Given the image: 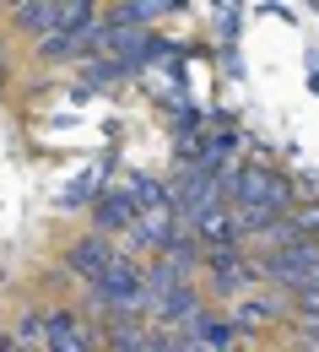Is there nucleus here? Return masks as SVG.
<instances>
[{
	"mask_svg": "<svg viewBox=\"0 0 319 352\" xmlns=\"http://www.w3.org/2000/svg\"><path fill=\"white\" fill-rule=\"evenodd\" d=\"M217 190H222V206L228 212H255V206H265V212H292L303 195L292 190V179L281 174V168H271V163H233L228 174L217 179Z\"/></svg>",
	"mask_w": 319,
	"mask_h": 352,
	"instance_id": "obj_1",
	"label": "nucleus"
},
{
	"mask_svg": "<svg viewBox=\"0 0 319 352\" xmlns=\"http://www.w3.org/2000/svg\"><path fill=\"white\" fill-rule=\"evenodd\" d=\"M92 287V304L97 309H136V314H146V325H152V304H146V293H141V261L136 255H114V261L103 265V276L97 282H87Z\"/></svg>",
	"mask_w": 319,
	"mask_h": 352,
	"instance_id": "obj_2",
	"label": "nucleus"
},
{
	"mask_svg": "<svg viewBox=\"0 0 319 352\" xmlns=\"http://www.w3.org/2000/svg\"><path fill=\"white\" fill-rule=\"evenodd\" d=\"M260 276H271L276 287H287V298L309 282V271H319V244L314 239H298V244H287V250H265L260 255Z\"/></svg>",
	"mask_w": 319,
	"mask_h": 352,
	"instance_id": "obj_3",
	"label": "nucleus"
},
{
	"mask_svg": "<svg viewBox=\"0 0 319 352\" xmlns=\"http://www.w3.org/2000/svg\"><path fill=\"white\" fill-rule=\"evenodd\" d=\"M44 352H92V325L76 309H49L44 314Z\"/></svg>",
	"mask_w": 319,
	"mask_h": 352,
	"instance_id": "obj_4",
	"label": "nucleus"
},
{
	"mask_svg": "<svg viewBox=\"0 0 319 352\" xmlns=\"http://www.w3.org/2000/svg\"><path fill=\"white\" fill-rule=\"evenodd\" d=\"M114 255H119V250H114V239L87 233V239H76V244L65 250L60 271H65V276H82V282H97V276H103V265L114 261Z\"/></svg>",
	"mask_w": 319,
	"mask_h": 352,
	"instance_id": "obj_5",
	"label": "nucleus"
},
{
	"mask_svg": "<svg viewBox=\"0 0 319 352\" xmlns=\"http://www.w3.org/2000/svg\"><path fill=\"white\" fill-rule=\"evenodd\" d=\"M92 222H97V233L108 239V233H125L130 222H136V206H130V195H125V184H103L97 190V201L87 206Z\"/></svg>",
	"mask_w": 319,
	"mask_h": 352,
	"instance_id": "obj_6",
	"label": "nucleus"
},
{
	"mask_svg": "<svg viewBox=\"0 0 319 352\" xmlns=\"http://www.w3.org/2000/svg\"><path fill=\"white\" fill-rule=\"evenodd\" d=\"M200 293H195V282H184V287H174V293H163L157 304H152V325H163V331H184L195 314H200Z\"/></svg>",
	"mask_w": 319,
	"mask_h": 352,
	"instance_id": "obj_7",
	"label": "nucleus"
},
{
	"mask_svg": "<svg viewBox=\"0 0 319 352\" xmlns=\"http://www.w3.org/2000/svg\"><path fill=\"white\" fill-rule=\"evenodd\" d=\"M125 233H130V250H152V255H163V244L179 233V222H174V212H141ZM130 250H125V255H130Z\"/></svg>",
	"mask_w": 319,
	"mask_h": 352,
	"instance_id": "obj_8",
	"label": "nucleus"
},
{
	"mask_svg": "<svg viewBox=\"0 0 319 352\" xmlns=\"http://www.w3.org/2000/svg\"><path fill=\"white\" fill-rule=\"evenodd\" d=\"M179 336H189V342H200V347H211V352H233V342H238L222 309H200V314L184 325Z\"/></svg>",
	"mask_w": 319,
	"mask_h": 352,
	"instance_id": "obj_9",
	"label": "nucleus"
},
{
	"mask_svg": "<svg viewBox=\"0 0 319 352\" xmlns=\"http://www.w3.org/2000/svg\"><path fill=\"white\" fill-rule=\"evenodd\" d=\"M60 16H65V0H27V6H11V22L33 38L60 33Z\"/></svg>",
	"mask_w": 319,
	"mask_h": 352,
	"instance_id": "obj_10",
	"label": "nucleus"
},
{
	"mask_svg": "<svg viewBox=\"0 0 319 352\" xmlns=\"http://www.w3.org/2000/svg\"><path fill=\"white\" fill-rule=\"evenodd\" d=\"M195 244H200V250H238V244H244L238 217H233L228 206H222V212H211V217L195 228Z\"/></svg>",
	"mask_w": 319,
	"mask_h": 352,
	"instance_id": "obj_11",
	"label": "nucleus"
},
{
	"mask_svg": "<svg viewBox=\"0 0 319 352\" xmlns=\"http://www.w3.org/2000/svg\"><path fill=\"white\" fill-rule=\"evenodd\" d=\"M125 195H130L136 217L141 212H168V179H157V174H130L125 179Z\"/></svg>",
	"mask_w": 319,
	"mask_h": 352,
	"instance_id": "obj_12",
	"label": "nucleus"
},
{
	"mask_svg": "<svg viewBox=\"0 0 319 352\" xmlns=\"http://www.w3.org/2000/svg\"><path fill=\"white\" fill-rule=\"evenodd\" d=\"M281 314V304H265V298H238L228 314L233 336H255V331H265V320H276Z\"/></svg>",
	"mask_w": 319,
	"mask_h": 352,
	"instance_id": "obj_13",
	"label": "nucleus"
},
{
	"mask_svg": "<svg viewBox=\"0 0 319 352\" xmlns=\"http://www.w3.org/2000/svg\"><path fill=\"white\" fill-rule=\"evenodd\" d=\"M103 184H108V168H82V174H76L71 184H65V190H60V206H65V212H76V206H92Z\"/></svg>",
	"mask_w": 319,
	"mask_h": 352,
	"instance_id": "obj_14",
	"label": "nucleus"
},
{
	"mask_svg": "<svg viewBox=\"0 0 319 352\" xmlns=\"http://www.w3.org/2000/svg\"><path fill=\"white\" fill-rule=\"evenodd\" d=\"M141 331H146V314H136V309H103V342H108V352L125 347Z\"/></svg>",
	"mask_w": 319,
	"mask_h": 352,
	"instance_id": "obj_15",
	"label": "nucleus"
},
{
	"mask_svg": "<svg viewBox=\"0 0 319 352\" xmlns=\"http://www.w3.org/2000/svg\"><path fill=\"white\" fill-rule=\"evenodd\" d=\"M255 282H260V265H255V261H238V265L211 271V287H217L222 298H238V293L249 298V287H255Z\"/></svg>",
	"mask_w": 319,
	"mask_h": 352,
	"instance_id": "obj_16",
	"label": "nucleus"
},
{
	"mask_svg": "<svg viewBox=\"0 0 319 352\" xmlns=\"http://www.w3.org/2000/svg\"><path fill=\"white\" fill-rule=\"evenodd\" d=\"M11 336H16L27 352H44V314H38V309H22L16 325H11Z\"/></svg>",
	"mask_w": 319,
	"mask_h": 352,
	"instance_id": "obj_17",
	"label": "nucleus"
},
{
	"mask_svg": "<svg viewBox=\"0 0 319 352\" xmlns=\"http://www.w3.org/2000/svg\"><path fill=\"white\" fill-rule=\"evenodd\" d=\"M211 28H217V38L233 49V38L244 33V6H217V11H211Z\"/></svg>",
	"mask_w": 319,
	"mask_h": 352,
	"instance_id": "obj_18",
	"label": "nucleus"
},
{
	"mask_svg": "<svg viewBox=\"0 0 319 352\" xmlns=\"http://www.w3.org/2000/svg\"><path fill=\"white\" fill-rule=\"evenodd\" d=\"M287 217L298 222V233H303V239H319V201H298Z\"/></svg>",
	"mask_w": 319,
	"mask_h": 352,
	"instance_id": "obj_19",
	"label": "nucleus"
},
{
	"mask_svg": "<svg viewBox=\"0 0 319 352\" xmlns=\"http://www.w3.org/2000/svg\"><path fill=\"white\" fill-rule=\"evenodd\" d=\"M38 54H44V60H71V54H76V38H71V33H49V38H38Z\"/></svg>",
	"mask_w": 319,
	"mask_h": 352,
	"instance_id": "obj_20",
	"label": "nucleus"
},
{
	"mask_svg": "<svg viewBox=\"0 0 319 352\" xmlns=\"http://www.w3.org/2000/svg\"><path fill=\"white\" fill-rule=\"evenodd\" d=\"M298 239H303V233H298V222H292V217H281L271 233H265V244H271V250H287V244H298Z\"/></svg>",
	"mask_w": 319,
	"mask_h": 352,
	"instance_id": "obj_21",
	"label": "nucleus"
},
{
	"mask_svg": "<svg viewBox=\"0 0 319 352\" xmlns=\"http://www.w3.org/2000/svg\"><path fill=\"white\" fill-rule=\"evenodd\" d=\"M0 352H27V347H22V342H16L11 331H0Z\"/></svg>",
	"mask_w": 319,
	"mask_h": 352,
	"instance_id": "obj_22",
	"label": "nucleus"
}]
</instances>
